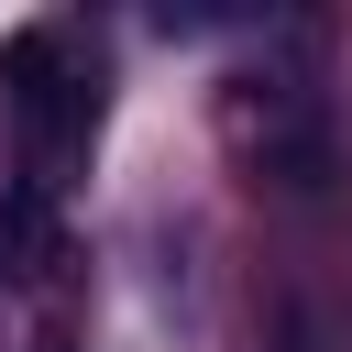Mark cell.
Wrapping results in <instances>:
<instances>
[{
  "mask_svg": "<svg viewBox=\"0 0 352 352\" xmlns=\"http://www.w3.org/2000/svg\"><path fill=\"white\" fill-rule=\"evenodd\" d=\"M231 132H242V154H253L264 176H286V187H319V176H330V132H319L308 77H242V88H231Z\"/></svg>",
  "mask_w": 352,
  "mask_h": 352,
  "instance_id": "7a4b0ae2",
  "label": "cell"
},
{
  "mask_svg": "<svg viewBox=\"0 0 352 352\" xmlns=\"http://www.w3.org/2000/svg\"><path fill=\"white\" fill-rule=\"evenodd\" d=\"M44 275H55V198L11 187L0 198V286H44Z\"/></svg>",
  "mask_w": 352,
  "mask_h": 352,
  "instance_id": "3957f363",
  "label": "cell"
},
{
  "mask_svg": "<svg viewBox=\"0 0 352 352\" xmlns=\"http://www.w3.org/2000/svg\"><path fill=\"white\" fill-rule=\"evenodd\" d=\"M0 77H11V121H22V154H33V176L22 187H66V165H77V143H88V121H99V77L88 66H66V44L55 33H11V55H0Z\"/></svg>",
  "mask_w": 352,
  "mask_h": 352,
  "instance_id": "6da1fadb",
  "label": "cell"
}]
</instances>
